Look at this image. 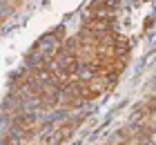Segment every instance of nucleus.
Here are the masks:
<instances>
[{
  "label": "nucleus",
  "mask_w": 156,
  "mask_h": 145,
  "mask_svg": "<svg viewBox=\"0 0 156 145\" xmlns=\"http://www.w3.org/2000/svg\"><path fill=\"white\" fill-rule=\"evenodd\" d=\"M72 127H74L72 123H65V125H60L58 129H51V132L40 141V145H60L69 134H72Z\"/></svg>",
  "instance_id": "1"
},
{
  "label": "nucleus",
  "mask_w": 156,
  "mask_h": 145,
  "mask_svg": "<svg viewBox=\"0 0 156 145\" xmlns=\"http://www.w3.org/2000/svg\"><path fill=\"white\" fill-rule=\"evenodd\" d=\"M114 13V0H94L87 7V16L96 18V16H112Z\"/></svg>",
  "instance_id": "2"
}]
</instances>
